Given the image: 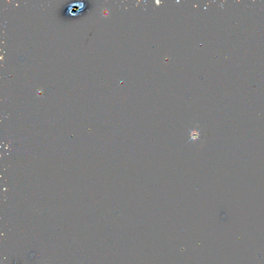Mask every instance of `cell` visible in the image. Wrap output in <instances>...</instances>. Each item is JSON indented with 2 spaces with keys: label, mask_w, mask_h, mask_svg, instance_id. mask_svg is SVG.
I'll return each instance as SVG.
<instances>
[{
  "label": "cell",
  "mask_w": 264,
  "mask_h": 264,
  "mask_svg": "<svg viewBox=\"0 0 264 264\" xmlns=\"http://www.w3.org/2000/svg\"><path fill=\"white\" fill-rule=\"evenodd\" d=\"M189 130V131H190V139L188 141V142H189L190 141H195V140H197L198 139L200 140L199 139V137H200V130H197V129H193V130H192V129H190L189 128H188Z\"/></svg>",
  "instance_id": "6da1fadb"
}]
</instances>
